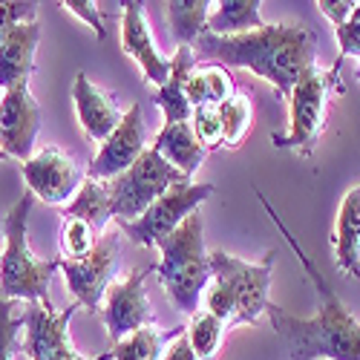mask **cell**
<instances>
[{"label": "cell", "mask_w": 360, "mask_h": 360, "mask_svg": "<svg viewBox=\"0 0 360 360\" xmlns=\"http://www.w3.org/2000/svg\"><path fill=\"white\" fill-rule=\"evenodd\" d=\"M26 314H15V300L0 297V360H15L23 349Z\"/></svg>", "instance_id": "obj_26"}, {"label": "cell", "mask_w": 360, "mask_h": 360, "mask_svg": "<svg viewBox=\"0 0 360 360\" xmlns=\"http://www.w3.org/2000/svg\"><path fill=\"white\" fill-rule=\"evenodd\" d=\"M41 130V107L29 93V81L9 86L0 98V153L29 162L35 156Z\"/></svg>", "instance_id": "obj_12"}, {"label": "cell", "mask_w": 360, "mask_h": 360, "mask_svg": "<svg viewBox=\"0 0 360 360\" xmlns=\"http://www.w3.org/2000/svg\"><path fill=\"white\" fill-rule=\"evenodd\" d=\"M211 196H214V185H193V182L173 185L165 196H159L150 205L136 222H124L122 231L130 236V243L153 248L165 236H170L191 214H196L199 205Z\"/></svg>", "instance_id": "obj_8"}, {"label": "cell", "mask_w": 360, "mask_h": 360, "mask_svg": "<svg viewBox=\"0 0 360 360\" xmlns=\"http://www.w3.org/2000/svg\"><path fill=\"white\" fill-rule=\"evenodd\" d=\"M72 101H75V112L84 133L98 144H104L124 118V112L118 110L115 96H110L107 89L93 84L84 72H78L72 81Z\"/></svg>", "instance_id": "obj_16"}, {"label": "cell", "mask_w": 360, "mask_h": 360, "mask_svg": "<svg viewBox=\"0 0 360 360\" xmlns=\"http://www.w3.org/2000/svg\"><path fill=\"white\" fill-rule=\"evenodd\" d=\"M61 259V271L67 277V288L72 291L75 303L84 306L89 314H98L101 309V297L110 291L118 274V236L104 233L93 254H86L84 259Z\"/></svg>", "instance_id": "obj_9"}, {"label": "cell", "mask_w": 360, "mask_h": 360, "mask_svg": "<svg viewBox=\"0 0 360 360\" xmlns=\"http://www.w3.org/2000/svg\"><path fill=\"white\" fill-rule=\"evenodd\" d=\"M196 70V55L191 46H179L176 55H173V70H170V78L167 84L156 86L153 89V101L162 107L165 112V124H179V122H191L193 115V107L185 96V84H188V75Z\"/></svg>", "instance_id": "obj_18"}, {"label": "cell", "mask_w": 360, "mask_h": 360, "mask_svg": "<svg viewBox=\"0 0 360 360\" xmlns=\"http://www.w3.org/2000/svg\"><path fill=\"white\" fill-rule=\"evenodd\" d=\"M153 271L150 268H139V271H130L124 280H118L110 285L107 291V335L115 343H122L124 338L141 332V328L156 326V314L150 309V300L144 291V280Z\"/></svg>", "instance_id": "obj_13"}, {"label": "cell", "mask_w": 360, "mask_h": 360, "mask_svg": "<svg viewBox=\"0 0 360 360\" xmlns=\"http://www.w3.org/2000/svg\"><path fill=\"white\" fill-rule=\"evenodd\" d=\"M64 9L72 12L78 20H84V23L93 26V32H96L98 41L107 38V29H104V18H101V6H98V4H93V0H67Z\"/></svg>", "instance_id": "obj_33"}, {"label": "cell", "mask_w": 360, "mask_h": 360, "mask_svg": "<svg viewBox=\"0 0 360 360\" xmlns=\"http://www.w3.org/2000/svg\"><path fill=\"white\" fill-rule=\"evenodd\" d=\"M265 20L259 15V0H222L214 4V12L207 18V32L231 38V35H245L254 29H262Z\"/></svg>", "instance_id": "obj_21"}, {"label": "cell", "mask_w": 360, "mask_h": 360, "mask_svg": "<svg viewBox=\"0 0 360 360\" xmlns=\"http://www.w3.org/2000/svg\"><path fill=\"white\" fill-rule=\"evenodd\" d=\"M98 233L81 219H64V254L67 259H84L86 254H93Z\"/></svg>", "instance_id": "obj_28"}, {"label": "cell", "mask_w": 360, "mask_h": 360, "mask_svg": "<svg viewBox=\"0 0 360 360\" xmlns=\"http://www.w3.org/2000/svg\"><path fill=\"white\" fill-rule=\"evenodd\" d=\"M38 44H41L38 20H26L20 26H15L9 38L0 44V86H4V93L9 86L32 78Z\"/></svg>", "instance_id": "obj_17"}, {"label": "cell", "mask_w": 360, "mask_h": 360, "mask_svg": "<svg viewBox=\"0 0 360 360\" xmlns=\"http://www.w3.org/2000/svg\"><path fill=\"white\" fill-rule=\"evenodd\" d=\"M182 332L185 328H173V332H159L156 326L141 328V332H136L112 346V360H162L165 349Z\"/></svg>", "instance_id": "obj_24"}, {"label": "cell", "mask_w": 360, "mask_h": 360, "mask_svg": "<svg viewBox=\"0 0 360 360\" xmlns=\"http://www.w3.org/2000/svg\"><path fill=\"white\" fill-rule=\"evenodd\" d=\"M257 199L262 202L271 222L280 228V233L288 239L291 251L297 254L306 277L314 283L317 297H320V309L314 317H297L274 303H268L265 311L271 317V326H274L283 349L288 352V360H360V323L343 306V300L338 297L332 283L323 277L314 259L303 251L300 239L288 231V225L280 219V214L274 211V205L265 199L262 191H257Z\"/></svg>", "instance_id": "obj_1"}, {"label": "cell", "mask_w": 360, "mask_h": 360, "mask_svg": "<svg viewBox=\"0 0 360 360\" xmlns=\"http://www.w3.org/2000/svg\"><path fill=\"white\" fill-rule=\"evenodd\" d=\"M191 49L196 61L251 70L257 78L271 81L285 101L300 75L317 64V35L300 23H265L262 29L231 38L211 35L205 29Z\"/></svg>", "instance_id": "obj_2"}, {"label": "cell", "mask_w": 360, "mask_h": 360, "mask_svg": "<svg viewBox=\"0 0 360 360\" xmlns=\"http://www.w3.org/2000/svg\"><path fill=\"white\" fill-rule=\"evenodd\" d=\"M153 150L162 153L179 173L185 179H191L199 165L205 162L207 150L202 147V141L196 139L193 133V124L191 122H179V124H165L153 141Z\"/></svg>", "instance_id": "obj_19"}, {"label": "cell", "mask_w": 360, "mask_h": 360, "mask_svg": "<svg viewBox=\"0 0 360 360\" xmlns=\"http://www.w3.org/2000/svg\"><path fill=\"white\" fill-rule=\"evenodd\" d=\"M191 124L196 139L202 141L205 150H214L222 144V115L219 107H196L191 115Z\"/></svg>", "instance_id": "obj_29"}, {"label": "cell", "mask_w": 360, "mask_h": 360, "mask_svg": "<svg viewBox=\"0 0 360 360\" xmlns=\"http://www.w3.org/2000/svg\"><path fill=\"white\" fill-rule=\"evenodd\" d=\"M122 6H124V15H122V46H124V52L141 67L147 84H153V86L167 84L170 70H173V58L167 61V58L159 55L156 41L150 35V26H147L144 4L130 0V4H122Z\"/></svg>", "instance_id": "obj_15"}, {"label": "cell", "mask_w": 360, "mask_h": 360, "mask_svg": "<svg viewBox=\"0 0 360 360\" xmlns=\"http://www.w3.org/2000/svg\"><path fill=\"white\" fill-rule=\"evenodd\" d=\"M338 35V44H340V55L338 61H343V58H360V4L354 6L352 18L335 29Z\"/></svg>", "instance_id": "obj_31"}, {"label": "cell", "mask_w": 360, "mask_h": 360, "mask_svg": "<svg viewBox=\"0 0 360 360\" xmlns=\"http://www.w3.org/2000/svg\"><path fill=\"white\" fill-rule=\"evenodd\" d=\"M354 0H338V4H335V0H320V4H317V9L328 18V20H332V26L338 29V26H343L349 18H352V12H354Z\"/></svg>", "instance_id": "obj_34"}, {"label": "cell", "mask_w": 360, "mask_h": 360, "mask_svg": "<svg viewBox=\"0 0 360 360\" xmlns=\"http://www.w3.org/2000/svg\"><path fill=\"white\" fill-rule=\"evenodd\" d=\"M147 150V127H144V115H141V104H133L122 124L115 127V133L101 144L98 156L93 159L86 170V179H96V182H112L122 173H127L139 156Z\"/></svg>", "instance_id": "obj_14"}, {"label": "cell", "mask_w": 360, "mask_h": 360, "mask_svg": "<svg viewBox=\"0 0 360 360\" xmlns=\"http://www.w3.org/2000/svg\"><path fill=\"white\" fill-rule=\"evenodd\" d=\"M64 219H81L93 228L98 236L107 233V222L112 219V207H110V191L107 182H96V179H86L81 185L78 196L61 211Z\"/></svg>", "instance_id": "obj_22"}, {"label": "cell", "mask_w": 360, "mask_h": 360, "mask_svg": "<svg viewBox=\"0 0 360 360\" xmlns=\"http://www.w3.org/2000/svg\"><path fill=\"white\" fill-rule=\"evenodd\" d=\"M202 81H205V98H207V107H222L228 104L236 89H233V78L228 75V70L222 67H202Z\"/></svg>", "instance_id": "obj_30"}, {"label": "cell", "mask_w": 360, "mask_h": 360, "mask_svg": "<svg viewBox=\"0 0 360 360\" xmlns=\"http://www.w3.org/2000/svg\"><path fill=\"white\" fill-rule=\"evenodd\" d=\"M182 182H191V179H185L153 147H147L127 173L107 182L112 219H118V225L136 222L159 196H165L173 185H182Z\"/></svg>", "instance_id": "obj_7"}, {"label": "cell", "mask_w": 360, "mask_h": 360, "mask_svg": "<svg viewBox=\"0 0 360 360\" xmlns=\"http://www.w3.org/2000/svg\"><path fill=\"white\" fill-rule=\"evenodd\" d=\"M185 335L191 340V349L196 352L199 360H214L219 354V346H222V335H225V323L219 317H214L207 309H199L188 328H185Z\"/></svg>", "instance_id": "obj_25"}, {"label": "cell", "mask_w": 360, "mask_h": 360, "mask_svg": "<svg viewBox=\"0 0 360 360\" xmlns=\"http://www.w3.org/2000/svg\"><path fill=\"white\" fill-rule=\"evenodd\" d=\"M340 67L343 61H335L332 70H317V64L311 70H306L300 75V81L291 89V130L285 136H274V147L280 150H297V153L309 156L323 127H326V112H328V98L338 89L343 93V81H340Z\"/></svg>", "instance_id": "obj_6"}, {"label": "cell", "mask_w": 360, "mask_h": 360, "mask_svg": "<svg viewBox=\"0 0 360 360\" xmlns=\"http://www.w3.org/2000/svg\"><path fill=\"white\" fill-rule=\"evenodd\" d=\"M26 20H38L35 4H0V44L9 38L15 26H20Z\"/></svg>", "instance_id": "obj_32"}, {"label": "cell", "mask_w": 360, "mask_h": 360, "mask_svg": "<svg viewBox=\"0 0 360 360\" xmlns=\"http://www.w3.org/2000/svg\"><path fill=\"white\" fill-rule=\"evenodd\" d=\"M277 251H271L262 262H245L233 254L214 251L211 268L214 283L205 291V309L219 317L225 326L231 323H259L268 309V288H271Z\"/></svg>", "instance_id": "obj_3"}, {"label": "cell", "mask_w": 360, "mask_h": 360, "mask_svg": "<svg viewBox=\"0 0 360 360\" xmlns=\"http://www.w3.org/2000/svg\"><path fill=\"white\" fill-rule=\"evenodd\" d=\"M162 262L153 268L159 274L173 309L193 317L199 311V297L214 283L211 254H205V222L202 214H191L170 236L156 245Z\"/></svg>", "instance_id": "obj_5"}, {"label": "cell", "mask_w": 360, "mask_h": 360, "mask_svg": "<svg viewBox=\"0 0 360 360\" xmlns=\"http://www.w3.org/2000/svg\"><path fill=\"white\" fill-rule=\"evenodd\" d=\"M162 360H199V357H196V352L191 349L188 335L182 332V335H179V338L165 349V357H162Z\"/></svg>", "instance_id": "obj_35"}, {"label": "cell", "mask_w": 360, "mask_h": 360, "mask_svg": "<svg viewBox=\"0 0 360 360\" xmlns=\"http://www.w3.org/2000/svg\"><path fill=\"white\" fill-rule=\"evenodd\" d=\"M23 179H26V188L41 202L67 207L78 196L81 185L86 182V173L64 150L44 147L29 162H23Z\"/></svg>", "instance_id": "obj_11"}, {"label": "cell", "mask_w": 360, "mask_h": 360, "mask_svg": "<svg viewBox=\"0 0 360 360\" xmlns=\"http://www.w3.org/2000/svg\"><path fill=\"white\" fill-rule=\"evenodd\" d=\"M78 311V303L67 306L64 311L29 306L26 314V335H23V354L29 360H112V352L98 357H84L75 352L70 340V320Z\"/></svg>", "instance_id": "obj_10"}, {"label": "cell", "mask_w": 360, "mask_h": 360, "mask_svg": "<svg viewBox=\"0 0 360 360\" xmlns=\"http://www.w3.org/2000/svg\"><path fill=\"white\" fill-rule=\"evenodd\" d=\"M222 115V144L239 147L251 130V101L245 96H233L228 104L219 107Z\"/></svg>", "instance_id": "obj_27"}, {"label": "cell", "mask_w": 360, "mask_h": 360, "mask_svg": "<svg viewBox=\"0 0 360 360\" xmlns=\"http://www.w3.org/2000/svg\"><path fill=\"white\" fill-rule=\"evenodd\" d=\"M211 12H214L211 0H170L167 15H170L173 41L179 46H193L196 38L205 32Z\"/></svg>", "instance_id": "obj_23"}, {"label": "cell", "mask_w": 360, "mask_h": 360, "mask_svg": "<svg viewBox=\"0 0 360 360\" xmlns=\"http://www.w3.org/2000/svg\"><path fill=\"white\" fill-rule=\"evenodd\" d=\"M35 193L26 191L4 219V236L6 245L0 254V297L4 300H26L29 306L52 309L49 300V283L52 274L61 268V259H41L26 239L29 214H32Z\"/></svg>", "instance_id": "obj_4"}, {"label": "cell", "mask_w": 360, "mask_h": 360, "mask_svg": "<svg viewBox=\"0 0 360 360\" xmlns=\"http://www.w3.org/2000/svg\"><path fill=\"white\" fill-rule=\"evenodd\" d=\"M0 156H4V153H0Z\"/></svg>", "instance_id": "obj_36"}, {"label": "cell", "mask_w": 360, "mask_h": 360, "mask_svg": "<svg viewBox=\"0 0 360 360\" xmlns=\"http://www.w3.org/2000/svg\"><path fill=\"white\" fill-rule=\"evenodd\" d=\"M332 243L338 265L349 277H360V185H354L340 202Z\"/></svg>", "instance_id": "obj_20"}]
</instances>
